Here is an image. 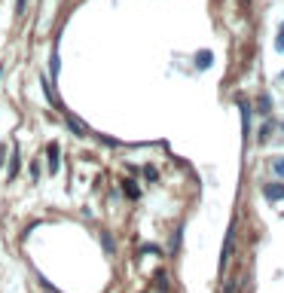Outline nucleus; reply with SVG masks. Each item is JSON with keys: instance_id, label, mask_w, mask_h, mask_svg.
Segmentation results:
<instances>
[{"instance_id": "obj_10", "label": "nucleus", "mask_w": 284, "mask_h": 293, "mask_svg": "<svg viewBox=\"0 0 284 293\" xmlns=\"http://www.w3.org/2000/svg\"><path fill=\"white\" fill-rule=\"evenodd\" d=\"M3 159H6V144H0V168H3Z\"/></svg>"}, {"instance_id": "obj_9", "label": "nucleus", "mask_w": 284, "mask_h": 293, "mask_svg": "<svg viewBox=\"0 0 284 293\" xmlns=\"http://www.w3.org/2000/svg\"><path fill=\"white\" fill-rule=\"evenodd\" d=\"M25 9H28V0H16V16H25Z\"/></svg>"}, {"instance_id": "obj_3", "label": "nucleus", "mask_w": 284, "mask_h": 293, "mask_svg": "<svg viewBox=\"0 0 284 293\" xmlns=\"http://www.w3.org/2000/svg\"><path fill=\"white\" fill-rule=\"evenodd\" d=\"M19 168H21V153H19V146H13V156H9V177H16Z\"/></svg>"}, {"instance_id": "obj_8", "label": "nucleus", "mask_w": 284, "mask_h": 293, "mask_svg": "<svg viewBox=\"0 0 284 293\" xmlns=\"http://www.w3.org/2000/svg\"><path fill=\"white\" fill-rule=\"evenodd\" d=\"M98 141L104 144V146H119V141H113V138H107V134H98Z\"/></svg>"}, {"instance_id": "obj_1", "label": "nucleus", "mask_w": 284, "mask_h": 293, "mask_svg": "<svg viewBox=\"0 0 284 293\" xmlns=\"http://www.w3.org/2000/svg\"><path fill=\"white\" fill-rule=\"evenodd\" d=\"M46 159H49V171L58 174V171H61V146H58V144H49Z\"/></svg>"}, {"instance_id": "obj_12", "label": "nucleus", "mask_w": 284, "mask_h": 293, "mask_svg": "<svg viewBox=\"0 0 284 293\" xmlns=\"http://www.w3.org/2000/svg\"><path fill=\"white\" fill-rule=\"evenodd\" d=\"M278 49L284 52V28H281V34H278Z\"/></svg>"}, {"instance_id": "obj_11", "label": "nucleus", "mask_w": 284, "mask_h": 293, "mask_svg": "<svg viewBox=\"0 0 284 293\" xmlns=\"http://www.w3.org/2000/svg\"><path fill=\"white\" fill-rule=\"evenodd\" d=\"M275 171H278V174L284 177V159H278V162H275Z\"/></svg>"}, {"instance_id": "obj_4", "label": "nucleus", "mask_w": 284, "mask_h": 293, "mask_svg": "<svg viewBox=\"0 0 284 293\" xmlns=\"http://www.w3.org/2000/svg\"><path fill=\"white\" fill-rule=\"evenodd\" d=\"M49 71H52V83L58 80V73H61V58H58V52L52 49V55H49Z\"/></svg>"}, {"instance_id": "obj_13", "label": "nucleus", "mask_w": 284, "mask_h": 293, "mask_svg": "<svg viewBox=\"0 0 284 293\" xmlns=\"http://www.w3.org/2000/svg\"><path fill=\"white\" fill-rule=\"evenodd\" d=\"M0 76H3V64H0Z\"/></svg>"}, {"instance_id": "obj_7", "label": "nucleus", "mask_w": 284, "mask_h": 293, "mask_svg": "<svg viewBox=\"0 0 284 293\" xmlns=\"http://www.w3.org/2000/svg\"><path fill=\"white\" fill-rule=\"evenodd\" d=\"M266 196H269V199H281V196H284V186H278V183H275V186H266Z\"/></svg>"}, {"instance_id": "obj_2", "label": "nucleus", "mask_w": 284, "mask_h": 293, "mask_svg": "<svg viewBox=\"0 0 284 293\" xmlns=\"http://www.w3.org/2000/svg\"><path fill=\"white\" fill-rule=\"evenodd\" d=\"M67 128H71V131L76 134V138H86V134H89V131H86V126H83V122H79L76 116H67Z\"/></svg>"}, {"instance_id": "obj_5", "label": "nucleus", "mask_w": 284, "mask_h": 293, "mask_svg": "<svg viewBox=\"0 0 284 293\" xmlns=\"http://www.w3.org/2000/svg\"><path fill=\"white\" fill-rule=\"evenodd\" d=\"M211 61H214V58H211V52H199V55H196V67H199V71H205Z\"/></svg>"}, {"instance_id": "obj_6", "label": "nucleus", "mask_w": 284, "mask_h": 293, "mask_svg": "<svg viewBox=\"0 0 284 293\" xmlns=\"http://www.w3.org/2000/svg\"><path fill=\"white\" fill-rule=\"evenodd\" d=\"M122 189H126L129 199H138V196H141V189H138V183H134V180H126V186H122Z\"/></svg>"}]
</instances>
